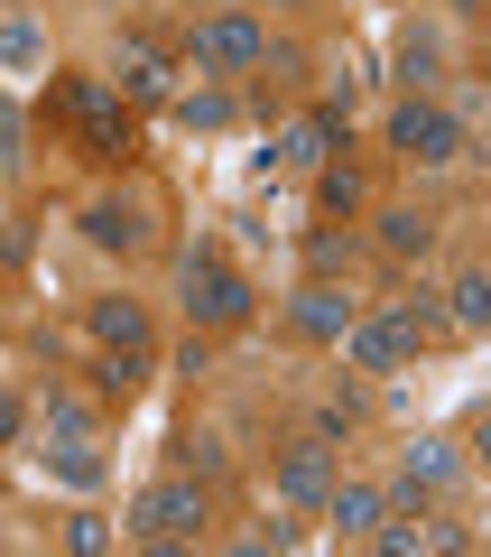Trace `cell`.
<instances>
[{
    "instance_id": "obj_29",
    "label": "cell",
    "mask_w": 491,
    "mask_h": 557,
    "mask_svg": "<svg viewBox=\"0 0 491 557\" xmlns=\"http://www.w3.org/2000/svg\"><path fill=\"white\" fill-rule=\"evenodd\" d=\"M20 428H28V409H20V391H0V446H20Z\"/></svg>"
},
{
    "instance_id": "obj_21",
    "label": "cell",
    "mask_w": 491,
    "mask_h": 557,
    "mask_svg": "<svg viewBox=\"0 0 491 557\" xmlns=\"http://www.w3.org/2000/svg\"><path fill=\"white\" fill-rule=\"evenodd\" d=\"M47 465H56V483H75V493H84V483H102L93 437H56V456H47Z\"/></svg>"
},
{
    "instance_id": "obj_18",
    "label": "cell",
    "mask_w": 491,
    "mask_h": 557,
    "mask_svg": "<svg viewBox=\"0 0 491 557\" xmlns=\"http://www.w3.org/2000/svg\"><path fill=\"white\" fill-rule=\"evenodd\" d=\"M315 205H325V214H362V168L325 159V168H315Z\"/></svg>"
},
{
    "instance_id": "obj_4",
    "label": "cell",
    "mask_w": 491,
    "mask_h": 557,
    "mask_svg": "<svg viewBox=\"0 0 491 557\" xmlns=\"http://www.w3.org/2000/svg\"><path fill=\"white\" fill-rule=\"evenodd\" d=\"M260 57H269V28H260L251 10H214V20H196V38H186V75H251Z\"/></svg>"
},
{
    "instance_id": "obj_10",
    "label": "cell",
    "mask_w": 491,
    "mask_h": 557,
    "mask_svg": "<svg viewBox=\"0 0 491 557\" xmlns=\"http://www.w3.org/2000/svg\"><path fill=\"white\" fill-rule=\"evenodd\" d=\"M335 344H343V362H353V372H399V362H408V354H417V344H408V335H399V325H390V317H353V325H343V335H335Z\"/></svg>"
},
{
    "instance_id": "obj_1",
    "label": "cell",
    "mask_w": 491,
    "mask_h": 557,
    "mask_svg": "<svg viewBox=\"0 0 491 557\" xmlns=\"http://www.w3.org/2000/svg\"><path fill=\"white\" fill-rule=\"evenodd\" d=\"M47 102L65 112V131H75V149H84L93 168H121V159H130V102H121L112 84L56 75V84H47Z\"/></svg>"
},
{
    "instance_id": "obj_15",
    "label": "cell",
    "mask_w": 491,
    "mask_h": 557,
    "mask_svg": "<svg viewBox=\"0 0 491 557\" xmlns=\"http://www.w3.org/2000/svg\"><path fill=\"white\" fill-rule=\"evenodd\" d=\"M372 233H380V251H390V260H427L436 251V214H417V205H390Z\"/></svg>"
},
{
    "instance_id": "obj_12",
    "label": "cell",
    "mask_w": 491,
    "mask_h": 557,
    "mask_svg": "<svg viewBox=\"0 0 491 557\" xmlns=\"http://www.w3.org/2000/svg\"><path fill=\"white\" fill-rule=\"evenodd\" d=\"M315 511L335 520V530H343V539H372V530H380V520H390V493H380V483H343V474H335V493L315 502Z\"/></svg>"
},
{
    "instance_id": "obj_23",
    "label": "cell",
    "mask_w": 491,
    "mask_h": 557,
    "mask_svg": "<svg viewBox=\"0 0 491 557\" xmlns=\"http://www.w3.org/2000/svg\"><path fill=\"white\" fill-rule=\"evenodd\" d=\"M112 520H102V511H75V520H65V548H75V557H102V548H112Z\"/></svg>"
},
{
    "instance_id": "obj_30",
    "label": "cell",
    "mask_w": 491,
    "mask_h": 557,
    "mask_svg": "<svg viewBox=\"0 0 491 557\" xmlns=\"http://www.w3.org/2000/svg\"><path fill=\"white\" fill-rule=\"evenodd\" d=\"M20 139H28V131H20V112H0V168L20 159Z\"/></svg>"
},
{
    "instance_id": "obj_19",
    "label": "cell",
    "mask_w": 491,
    "mask_h": 557,
    "mask_svg": "<svg viewBox=\"0 0 491 557\" xmlns=\"http://www.w3.org/2000/svg\"><path fill=\"white\" fill-rule=\"evenodd\" d=\"M0 65H10V75H38V65H47L38 20H0Z\"/></svg>"
},
{
    "instance_id": "obj_6",
    "label": "cell",
    "mask_w": 491,
    "mask_h": 557,
    "mask_svg": "<svg viewBox=\"0 0 491 557\" xmlns=\"http://www.w3.org/2000/svg\"><path fill=\"white\" fill-rule=\"evenodd\" d=\"M343 121H353L343 102H315V112H297L288 131L269 139V168H288V177H315V168L343 149Z\"/></svg>"
},
{
    "instance_id": "obj_13",
    "label": "cell",
    "mask_w": 491,
    "mask_h": 557,
    "mask_svg": "<svg viewBox=\"0 0 491 557\" xmlns=\"http://www.w3.org/2000/svg\"><path fill=\"white\" fill-rule=\"evenodd\" d=\"M454 465H464L454 446H408V465H399V493H390V511H417L427 493H445V483H454Z\"/></svg>"
},
{
    "instance_id": "obj_27",
    "label": "cell",
    "mask_w": 491,
    "mask_h": 557,
    "mask_svg": "<svg viewBox=\"0 0 491 557\" xmlns=\"http://www.w3.org/2000/svg\"><path fill=\"white\" fill-rule=\"evenodd\" d=\"M177 465H186V474H214V465H223V446H214V437H196V428H186V437H177Z\"/></svg>"
},
{
    "instance_id": "obj_5",
    "label": "cell",
    "mask_w": 491,
    "mask_h": 557,
    "mask_svg": "<svg viewBox=\"0 0 491 557\" xmlns=\"http://www.w3.org/2000/svg\"><path fill=\"white\" fill-rule=\"evenodd\" d=\"M390 149H399L408 168H454V159H464V121H454L445 102L408 94V102L390 112Z\"/></svg>"
},
{
    "instance_id": "obj_20",
    "label": "cell",
    "mask_w": 491,
    "mask_h": 557,
    "mask_svg": "<svg viewBox=\"0 0 491 557\" xmlns=\"http://www.w3.org/2000/svg\"><path fill=\"white\" fill-rule=\"evenodd\" d=\"M390 325H399L408 344H436V335H445V307H436L427 288H417V298H399V307H390Z\"/></svg>"
},
{
    "instance_id": "obj_11",
    "label": "cell",
    "mask_w": 491,
    "mask_h": 557,
    "mask_svg": "<svg viewBox=\"0 0 491 557\" xmlns=\"http://www.w3.org/2000/svg\"><path fill=\"white\" fill-rule=\"evenodd\" d=\"M84 242H93V251H149V214H139L130 196H93L84 205Z\"/></svg>"
},
{
    "instance_id": "obj_24",
    "label": "cell",
    "mask_w": 491,
    "mask_h": 557,
    "mask_svg": "<svg viewBox=\"0 0 491 557\" xmlns=\"http://www.w3.org/2000/svg\"><path fill=\"white\" fill-rule=\"evenodd\" d=\"M362 418V391H325V409H315V437H343Z\"/></svg>"
},
{
    "instance_id": "obj_28",
    "label": "cell",
    "mask_w": 491,
    "mask_h": 557,
    "mask_svg": "<svg viewBox=\"0 0 491 557\" xmlns=\"http://www.w3.org/2000/svg\"><path fill=\"white\" fill-rule=\"evenodd\" d=\"M399 65H408V84H427L436 75V38H408V47H399Z\"/></svg>"
},
{
    "instance_id": "obj_3",
    "label": "cell",
    "mask_w": 491,
    "mask_h": 557,
    "mask_svg": "<svg viewBox=\"0 0 491 557\" xmlns=\"http://www.w3.org/2000/svg\"><path fill=\"white\" fill-rule=\"evenodd\" d=\"M186 317H196V335H214V325H241V317H251V298H260V288H251V278H241L232 270V260H223V251H186Z\"/></svg>"
},
{
    "instance_id": "obj_17",
    "label": "cell",
    "mask_w": 491,
    "mask_h": 557,
    "mask_svg": "<svg viewBox=\"0 0 491 557\" xmlns=\"http://www.w3.org/2000/svg\"><path fill=\"white\" fill-rule=\"evenodd\" d=\"M139 381H149V354H112V344L93 354V399H130Z\"/></svg>"
},
{
    "instance_id": "obj_16",
    "label": "cell",
    "mask_w": 491,
    "mask_h": 557,
    "mask_svg": "<svg viewBox=\"0 0 491 557\" xmlns=\"http://www.w3.org/2000/svg\"><path fill=\"white\" fill-rule=\"evenodd\" d=\"M445 325H454V335H482V325H491V270H464L445 288Z\"/></svg>"
},
{
    "instance_id": "obj_14",
    "label": "cell",
    "mask_w": 491,
    "mask_h": 557,
    "mask_svg": "<svg viewBox=\"0 0 491 557\" xmlns=\"http://www.w3.org/2000/svg\"><path fill=\"white\" fill-rule=\"evenodd\" d=\"M84 325H93V344H112V354H149V307L139 298H93Z\"/></svg>"
},
{
    "instance_id": "obj_7",
    "label": "cell",
    "mask_w": 491,
    "mask_h": 557,
    "mask_svg": "<svg viewBox=\"0 0 491 557\" xmlns=\"http://www.w3.org/2000/svg\"><path fill=\"white\" fill-rule=\"evenodd\" d=\"M112 94H121V102H167V94H177V57H167L158 38H121Z\"/></svg>"
},
{
    "instance_id": "obj_9",
    "label": "cell",
    "mask_w": 491,
    "mask_h": 557,
    "mask_svg": "<svg viewBox=\"0 0 491 557\" xmlns=\"http://www.w3.org/2000/svg\"><path fill=\"white\" fill-rule=\"evenodd\" d=\"M353 317H362V307L343 298L335 278H306V288H297V298H288V325H297V335H306V344H335V335H343V325H353Z\"/></svg>"
},
{
    "instance_id": "obj_22",
    "label": "cell",
    "mask_w": 491,
    "mask_h": 557,
    "mask_svg": "<svg viewBox=\"0 0 491 557\" xmlns=\"http://www.w3.org/2000/svg\"><path fill=\"white\" fill-rule=\"evenodd\" d=\"M177 112L196 121V131H223V121H232V94H223V84H186V94H177Z\"/></svg>"
},
{
    "instance_id": "obj_8",
    "label": "cell",
    "mask_w": 491,
    "mask_h": 557,
    "mask_svg": "<svg viewBox=\"0 0 491 557\" xmlns=\"http://www.w3.org/2000/svg\"><path fill=\"white\" fill-rule=\"evenodd\" d=\"M278 493H288L297 511H315V502L335 493V437H297V446H278Z\"/></svg>"
},
{
    "instance_id": "obj_25",
    "label": "cell",
    "mask_w": 491,
    "mask_h": 557,
    "mask_svg": "<svg viewBox=\"0 0 491 557\" xmlns=\"http://www.w3.org/2000/svg\"><path fill=\"white\" fill-rule=\"evenodd\" d=\"M343 260H353V242H343V233H306V270L315 278H335Z\"/></svg>"
},
{
    "instance_id": "obj_26",
    "label": "cell",
    "mask_w": 491,
    "mask_h": 557,
    "mask_svg": "<svg viewBox=\"0 0 491 557\" xmlns=\"http://www.w3.org/2000/svg\"><path fill=\"white\" fill-rule=\"evenodd\" d=\"M47 428H56V437H93V409H84V399H47Z\"/></svg>"
},
{
    "instance_id": "obj_2",
    "label": "cell",
    "mask_w": 491,
    "mask_h": 557,
    "mask_svg": "<svg viewBox=\"0 0 491 557\" xmlns=\"http://www.w3.org/2000/svg\"><path fill=\"white\" fill-rule=\"evenodd\" d=\"M204 520H214V502H204V483L196 474H167V483H149V493H130V520L121 530L139 539V548H186V539H204Z\"/></svg>"
}]
</instances>
